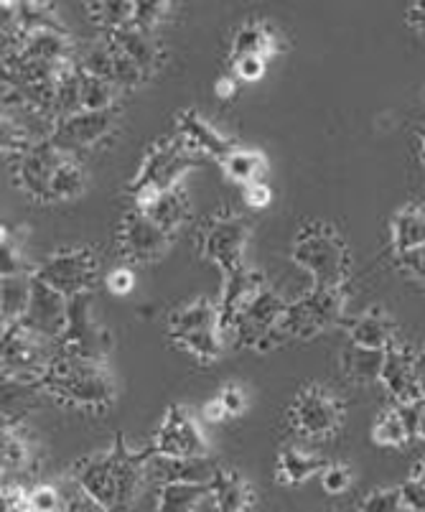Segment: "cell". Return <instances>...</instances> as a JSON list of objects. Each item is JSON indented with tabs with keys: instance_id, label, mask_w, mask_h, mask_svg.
Instances as JSON below:
<instances>
[{
	"instance_id": "obj_1",
	"label": "cell",
	"mask_w": 425,
	"mask_h": 512,
	"mask_svg": "<svg viewBox=\"0 0 425 512\" xmlns=\"http://www.w3.org/2000/svg\"><path fill=\"white\" fill-rule=\"evenodd\" d=\"M153 456V449L133 451L125 436L118 434L110 449L74 464V479L79 490L95 497L107 512H128L146 484Z\"/></svg>"
},
{
	"instance_id": "obj_2",
	"label": "cell",
	"mask_w": 425,
	"mask_h": 512,
	"mask_svg": "<svg viewBox=\"0 0 425 512\" xmlns=\"http://www.w3.org/2000/svg\"><path fill=\"white\" fill-rule=\"evenodd\" d=\"M39 390L69 408H90L107 411L115 400V383L105 362L84 360L56 349L41 377Z\"/></svg>"
},
{
	"instance_id": "obj_3",
	"label": "cell",
	"mask_w": 425,
	"mask_h": 512,
	"mask_svg": "<svg viewBox=\"0 0 425 512\" xmlns=\"http://www.w3.org/2000/svg\"><path fill=\"white\" fill-rule=\"evenodd\" d=\"M291 260L303 273L311 276L314 286L319 288H342L349 278V255L347 242L339 232L321 222H306L298 230L291 248Z\"/></svg>"
},
{
	"instance_id": "obj_4",
	"label": "cell",
	"mask_w": 425,
	"mask_h": 512,
	"mask_svg": "<svg viewBox=\"0 0 425 512\" xmlns=\"http://www.w3.org/2000/svg\"><path fill=\"white\" fill-rule=\"evenodd\" d=\"M34 276L54 291L64 293L67 299H74L79 293L92 291L100 278V260L90 248H64L34 268Z\"/></svg>"
},
{
	"instance_id": "obj_5",
	"label": "cell",
	"mask_w": 425,
	"mask_h": 512,
	"mask_svg": "<svg viewBox=\"0 0 425 512\" xmlns=\"http://www.w3.org/2000/svg\"><path fill=\"white\" fill-rule=\"evenodd\" d=\"M196 164L194 148L184 141V138H171V141H161L146 153L143 164H140L138 174L130 181V197L143 189H156V192H168L176 189L181 176Z\"/></svg>"
},
{
	"instance_id": "obj_6",
	"label": "cell",
	"mask_w": 425,
	"mask_h": 512,
	"mask_svg": "<svg viewBox=\"0 0 425 512\" xmlns=\"http://www.w3.org/2000/svg\"><path fill=\"white\" fill-rule=\"evenodd\" d=\"M344 314V293L342 288H319L314 286L301 299L288 304L283 324L293 339H311L326 332L329 327L339 324Z\"/></svg>"
},
{
	"instance_id": "obj_7",
	"label": "cell",
	"mask_w": 425,
	"mask_h": 512,
	"mask_svg": "<svg viewBox=\"0 0 425 512\" xmlns=\"http://www.w3.org/2000/svg\"><path fill=\"white\" fill-rule=\"evenodd\" d=\"M56 349H62L67 355L84 357V360L105 362L110 352V332L100 327L92 314V291L79 293L69 299V319L62 339L56 342Z\"/></svg>"
},
{
	"instance_id": "obj_8",
	"label": "cell",
	"mask_w": 425,
	"mask_h": 512,
	"mask_svg": "<svg viewBox=\"0 0 425 512\" xmlns=\"http://www.w3.org/2000/svg\"><path fill=\"white\" fill-rule=\"evenodd\" d=\"M151 449L156 456L168 459H204L209 456V444L196 418L184 406H171L153 436Z\"/></svg>"
},
{
	"instance_id": "obj_9",
	"label": "cell",
	"mask_w": 425,
	"mask_h": 512,
	"mask_svg": "<svg viewBox=\"0 0 425 512\" xmlns=\"http://www.w3.org/2000/svg\"><path fill=\"white\" fill-rule=\"evenodd\" d=\"M247 237H250V227L242 217L230 214V217H217L209 222L202 232V250L207 260H212L222 271L224 278L235 276L245 268L242 255H245Z\"/></svg>"
},
{
	"instance_id": "obj_10",
	"label": "cell",
	"mask_w": 425,
	"mask_h": 512,
	"mask_svg": "<svg viewBox=\"0 0 425 512\" xmlns=\"http://www.w3.org/2000/svg\"><path fill=\"white\" fill-rule=\"evenodd\" d=\"M342 403L324 388H303L288 408V421L306 439H324L342 423Z\"/></svg>"
},
{
	"instance_id": "obj_11",
	"label": "cell",
	"mask_w": 425,
	"mask_h": 512,
	"mask_svg": "<svg viewBox=\"0 0 425 512\" xmlns=\"http://www.w3.org/2000/svg\"><path fill=\"white\" fill-rule=\"evenodd\" d=\"M171 248V235L140 209H130L118 230V250L130 263H153Z\"/></svg>"
},
{
	"instance_id": "obj_12",
	"label": "cell",
	"mask_w": 425,
	"mask_h": 512,
	"mask_svg": "<svg viewBox=\"0 0 425 512\" xmlns=\"http://www.w3.org/2000/svg\"><path fill=\"white\" fill-rule=\"evenodd\" d=\"M118 123V113L115 107L112 110H102V113H90V110H82L77 115H69V118L56 120V128L51 133V143H54L59 151L74 156L82 148H92L97 143L105 141L115 130Z\"/></svg>"
},
{
	"instance_id": "obj_13",
	"label": "cell",
	"mask_w": 425,
	"mask_h": 512,
	"mask_svg": "<svg viewBox=\"0 0 425 512\" xmlns=\"http://www.w3.org/2000/svg\"><path fill=\"white\" fill-rule=\"evenodd\" d=\"M288 301H283L275 291H270L268 286L260 288L247 306L242 309V314L237 316L235 327H232V334H235L237 344L240 347H258L260 339L268 332H273L278 327L283 316H286Z\"/></svg>"
},
{
	"instance_id": "obj_14",
	"label": "cell",
	"mask_w": 425,
	"mask_h": 512,
	"mask_svg": "<svg viewBox=\"0 0 425 512\" xmlns=\"http://www.w3.org/2000/svg\"><path fill=\"white\" fill-rule=\"evenodd\" d=\"M69 319V299L64 293L54 291L51 286L41 283L34 276V291H31V304H28L26 316L16 324H23L39 337L49 339V342H59L67 329Z\"/></svg>"
},
{
	"instance_id": "obj_15",
	"label": "cell",
	"mask_w": 425,
	"mask_h": 512,
	"mask_svg": "<svg viewBox=\"0 0 425 512\" xmlns=\"http://www.w3.org/2000/svg\"><path fill=\"white\" fill-rule=\"evenodd\" d=\"M67 153L59 151L51 141L36 143L28 148L16 161V176L21 181L23 192L34 197L36 202H51V179L56 166L62 164Z\"/></svg>"
},
{
	"instance_id": "obj_16",
	"label": "cell",
	"mask_w": 425,
	"mask_h": 512,
	"mask_svg": "<svg viewBox=\"0 0 425 512\" xmlns=\"http://www.w3.org/2000/svg\"><path fill=\"white\" fill-rule=\"evenodd\" d=\"M380 383L385 385L387 393L395 398L398 406L405 403H418V377H415V352L403 347V344H390L385 349V362H382Z\"/></svg>"
},
{
	"instance_id": "obj_17",
	"label": "cell",
	"mask_w": 425,
	"mask_h": 512,
	"mask_svg": "<svg viewBox=\"0 0 425 512\" xmlns=\"http://www.w3.org/2000/svg\"><path fill=\"white\" fill-rule=\"evenodd\" d=\"M179 130L181 138H184L194 151L207 153V156H212L219 164H224L227 156L235 151V143L227 136H222V133H219L209 120H204L202 115L196 113V110H184V113H179Z\"/></svg>"
},
{
	"instance_id": "obj_18",
	"label": "cell",
	"mask_w": 425,
	"mask_h": 512,
	"mask_svg": "<svg viewBox=\"0 0 425 512\" xmlns=\"http://www.w3.org/2000/svg\"><path fill=\"white\" fill-rule=\"evenodd\" d=\"M105 41L110 46H115L118 51H123L125 57L133 59L148 77L161 67V44H158L151 31H143L130 23L125 29L105 34Z\"/></svg>"
},
{
	"instance_id": "obj_19",
	"label": "cell",
	"mask_w": 425,
	"mask_h": 512,
	"mask_svg": "<svg viewBox=\"0 0 425 512\" xmlns=\"http://www.w3.org/2000/svg\"><path fill=\"white\" fill-rule=\"evenodd\" d=\"M214 472H217V467L209 462V456H204V459H168V456H153L151 467H148V474H153L161 484H209Z\"/></svg>"
},
{
	"instance_id": "obj_20",
	"label": "cell",
	"mask_w": 425,
	"mask_h": 512,
	"mask_svg": "<svg viewBox=\"0 0 425 512\" xmlns=\"http://www.w3.org/2000/svg\"><path fill=\"white\" fill-rule=\"evenodd\" d=\"M204 329H219V309L209 299L191 301L168 316V337L174 342H181L189 334L204 332Z\"/></svg>"
},
{
	"instance_id": "obj_21",
	"label": "cell",
	"mask_w": 425,
	"mask_h": 512,
	"mask_svg": "<svg viewBox=\"0 0 425 512\" xmlns=\"http://www.w3.org/2000/svg\"><path fill=\"white\" fill-rule=\"evenodd\" d=\"M209 492H212L217 512H247L252 505L250 484L240 472H232V469L217 467L209 482Z\"/></svg>"
},
{
	"instance_id": "obj_22",
	"label": "cell",
	"mask_w": 425,
	"mask_h": 512,
	"mask_svg": "<svg viewBox=\"0 0 425 512\" xmlns=\"http://www.w3.org/2000/svg\"><path fill=\"white\" fill-rule=\"evenodd\" d=\"M326 467H329V462L324 456L303 451L298 446H286L278 454V462H275V479L280 484H303L314 474L324 472Z\"/></svg>"
},
{
	"instance_id": "obj_23",
	"label": "cell",
	"mask_w": 425,
	"mask_h": 512,
	"mask_svg": "<svg viewBox=\"0 0 425 512\" xmlns=\"http://www.w3.org/2000/svg\"><path fill=\"white\" fill-rule=\"evenodd\" d=\"M392 334H395L392 332V324L382 309L364 311L362 316L352 321V329H349V339H352L354 347L380 349V352H385L390 344H395Z\"/></svg>"
},
{
	"instance_id": "obj_24",
	"label": "cell",
	"mask_w": 425,
	"mask_h": 512,
	"mask_svg": "<svg viewBox=\"0 0 425 512\" xmlns=\"http://www.w3.org/2000/svg\"><path fill=\"white\" fill-rule=\"evenodd\" d=\"M209 497H212L209 484H161L156 500V512H199L207 505Z\"/></svg>"
},
{
	"instance_id": "obj_25",
	"label": "cell",
	"mask_w": 425,
	"mask_h": 512,
	"mask_svg": "<svg viewBox=\"0 0 425 512\" xmlns=\"http://www.w3.org/2000/svg\"><path fill=\"white\" fill-rule=\"evenodd\" d=\"M140 212H146L163 232L174 235L189 220V199H186L184 189L176 186V189H168V192L158 194L151 207L140 209Z\"/></svg>"
},
{
	"instance_id": "obj_26",
	"label": "cell",
	"mask_w": 425,
	"mask_h": 512,
	"mask_svg": "<svg viewBox=\"0 0 425 512\" xmlns=\"http://www.w3.org/2000/svg\"><path fill=\"white\" fill-rule=\"evenodd\" d=\"M420 245H425V207L410 204V207L400 209L392 220V248L398 255H403Z\"/></svg>"
},
{
	"instance_id": "obj_27",
	"label": "cell",
	"mask_w": 425,
	"mask_h": 512,
	"mask_svg": "<svg viewBox=\"0 0 425 512\" xmlns=\"http://www.w3.org/2000/svg\"><path fill=\"white\" fill-rule=\"evenodd\" d=\"M31 291H34V273L23 276H6L0 283V309H3V327L16 324L26 316L31 304Z\"/></svg>"
},
{
	"instance_id": "obj_28",
	"label": "cell",
	"mask_w": 425,
	"mask_h": 512,
	"mask_svg": "<svg viewBox=\"0 0 425 512\" xmlns=\"http://www.w3.org/2000/svg\"><path fill=\"white\" fill-rule=\"evenodd\" d=\"M280 41L275 36V29L270 23H245L242 29H237L235 39H232V59L240 57H268L280 49Z\"/></svg>"
},
{
	"instance_id": "obj_29",
	"label": "cell",
	"mask_w": 425,
	"mask_h": 512,
	"mask_svg": "<svg viewBox=\"0 0 425 512\" xmlns=\"http://www.w3.org/2000/svg\"><path fill=\"white\" fill-rule=\"evenodd\" d=\"M382 362H385V352H380V349L354 347V344H349V349L342 355V367L347 372V377L362 385L380 380Z\"/></svg>"
},
{
	"instance_id": "obj_30",
	"label": "cell",
	"mask_w": 425,
	"mask_h": 512,
	"mask_svg": "<svg viewBox=\"0 0 425 512\" xmlns=\"http://www.w3.org/2000/svg\"><path fill=\"white\" fill-rule=\"evenodd\" d=\"M87 189V176L74 156H64V161L56 166L54 179H51V202H67L79 197Z\"/></svg>"
},
{
	"instance_id": "obj_31",
	"label": "cell",
	"mask_w": 425,
	"mask_h": 512,
	"mask_svg": "<svg viewBox=\"0 0 425 512\" xmlns=\"http://www.w3.org/2000/svg\"><path fill=\"white\" fill-rule=\"evenodd\" d=\"M222 169L232 181L247 186L252 181H260V174L265 171V156L255 148H235L222 164Z\"/></svg>"
},
{
	"instance_id": "obj_32",
	"label": "cell",
	"mask_w": 425,
	"mask_h": 512,
	"mask_svg": "<svg viewBox=\"0 0 425 512\" xmlns=\"http://www.w3.org/2000/svg\"><path fill=\"white\" fill-rule=\"evenodd\" d=\"M87 16L100 29H105V34H110V31L125 29L133 23L135 3H92V6H87Z\"/></svg>"
},
{
	"instance_id": "obj_33",
	"label": "cell",
	"mask_w": 425,
	"mask_h": 512,
	"mask_svg": "<svg viewBox=\"0 0 425 512\" xmlns=\"http://www.w3.org/2000/svg\"><path fill=\"white\" fill-rule=\"evenodd\" d=\"M372 441L377 446H387V449H400L410 441L408 428H405L403 418H400L398 408L395 411H385L377 416L375 426H372Z\"/></svg>"
},
{
	"instance_id": "obj_34",
	"label": "cell",
	"mask_w": 425,
	"mask_h": 512,
	"mask_svg": "<svg viewBox=\"0 0 425 512\" xmlns=\"http://www.w3.org/2000/svg\"><path fill=\"white\" fill-rule=\"evenodd\" d=\"M115 92H118V87L112 85V82L82 72V110H90V113L112 110Z\"/></svg>"
},
{
	"instance_id": "obj_35",
	"label": "cell",
	"mask_w": 425,
	"mask_h": 512,
	"mask_svg": "<svg viewBox=\"0 0 425 512\" xmlns=\"http://www.w3.org/2000/svg\"><path fill=\"white\" fill-rule=\"evenodd\" d=\"M31 459L26 439L18 434L16 426H3V472H21Z\"/></svg>"
},
{
	"instance_id": "obj_36",
	"label": "cell",
	"mask_w": 425,
	"mask_h": 512,
	"mask_svg": "<svg viewBox=\"0 0 425 512\" xmlns=\"http://www.w3.org/2000/svg\"><path fill=\"white\" fill-rule=\"evenodd\" d=\"M112 49V85L118 90H135L148 79V74L138 67L130 57H125L123 51H118L115 46Z\"/></svg>"
},
{
	"instance_id": "obj_37",
	"label": "cell",
	"mask_w": 425,
	"mask_h": 512,
	"mask_svg": "<svg viewBox=\"0 0 425 512\" xmlns=\"http://www.w3.org/2000/svg\"><path fill=\"white\" fill-rule=\"evenodd\" d=\"M79 69L90 77H100L112 82V49L107 41H97L90 49L84 51L79 59Z\"/></svg>"
},
{
	"instance_id": "obj_38",
	"label": "cell",
	"mask_w": 425,
	"mask_h": 512,
	"mask_svg": "<svg viewBox=\"0 0 425 512\" xmlns=\"http://www.w3.org/2000/svg\"><path fill=\"white\" fill-rule=\"evenodd\" d=\"M0 271H3V278L34 273V271H28L26 265H23L21 248H18V242L13 240V235L8 230H3V240H0Z\"/></svg>"
},
{
	"instance_id": "obj_39",
	"label": "cell",
	"mask_w": 425,
	"mask_h": 512,
	"mask_svg": "<svg viewBox=\"0 0 425 512\" xmlns=\"http://www.w3.org/2000/svg\"><path fill=\"white\" fill-rule=\"evenodd\" d=\"M403 495H400V487H382L375 490L372 495H367V500L362 502V512H403Z\"/></svg>"
},
{
	"instance_id": "obj_40",
	"label": "cell",
	"mask_w": 425,
	"mask_h": 512,
	"mask_svg": "<svg viewBox=\"0 0 425 512\" xmlns=\"http://www.w3.org/2000/svg\"><path fill=\"white\" fill-rule=\"evenodd\" d=\"M31 500V512H62L64 495L56 490L54 484H36L28 490Z\"/></svg>"
},
{
	"instance_id": "obj_41",
	"label": "cell",
	"mask_w": 425,
	"mask_h": 512,
	"mask_svg": "<svg viewBox=\"0 0 425 512\" xmlns=\"http://www.w3.org/2000/svg\"><path fill=\"white\" fill-rule=\"evenodd\" d=\"M349 484H352V469L344 467V464H329L321 472V487L329 495H342L349 490Z\"/></svg>"
},
{
	"instance_id": "obj_42",
	"label": "cell",
	"mask_w": 425,
	"mask_h": 512,
	"mask_svg": "<svg viewBox=\"0 0 425 512\" xmlns=\"http://www.w3.org/2000/svg\"><path fill=\"white\" fill-rule=\"evenodd\" d=\"M168 13V6L166 3H135V16H133V26H138V29L143 31H151L156 29L158 23L163 21V16Z\"/></svg>"
},
{
	"instance_id": "obj_43",
	"label": "cell",
	"mask_w": 425,
	"mask_h": 512,
	"mask_svg": "<svg viewBox=\"0 0 425 512\" xmlns=\"http://www.w3.org/2000/svg\"><path fill=\"white\" fill-rule=\"evenodd\" d=\"M400 495H403V507L408 512H425V482L423 479L410 477L408 482L400 484Z\"/></svg>"
},
{
	"instance_id": "obj_44",
	"label": "cell",
	"mask_w": 425,
	"mask_h": 512,
	"mask_svg": "<svg viewBox=\"0 0 425 512\" xmlns=\"http://www.w3.org/2000/svg\"><path fill=\"white\" fill-rule=\"evenodd\" d=\"M217 398L222 400V406H224V411H227V416H242V413H245L247 395L240 385H235V383L224 385V388L219 390Z\"/></svg>"
},
{
	"instance_id": "obj_45",
	"label": "cell",
	"mask_w": 425,
	"mask_h": 512,
	"mask_svg": "<svg viewBox=\"0 0 425 512\" xmlns=\"http://www.w3.org/2000/svg\"><path fill=\"white\" fill-rule=\"evenodd\" d=\"M0 510L3 512H31V500L28 492L18 484H8L3 487V497H0Z\"/></svg>"
},
{
	"instance_id": "obj_46",
	"label": "cell",
	"mask_w": 425,
	"mask_h": 512,
	"mask_svg": "<svg viewBox=\"0 0 425 512\" xmlns=\"http://www.w3.org/2000/svg\"><path fill=\"white\" fill-rule=\"evenodd\" d=\"M265 67H268V64H265V57H258V54L235 59L237 77L245 79V82H258V79L265 74Z\"/></svg>"
},
{
	"instance_id": "obj_47",
	"label": "cell",
	"mask_w": 425,
	"mask_h": 512,
	"mask_svg": "<svg viewBox=\"0 0 425 512\" xmlns=\"http://www.w3.org/2000/svg\"><path fill=\"white\" fill-rule=\"evenodd\" d=\"M62 512H107L105 507L100 505V502L95 500V497H90L84 490H74L72 495L64 497V507Z\"/></svg>"
},
{
	"instance_id": "obj_48",
	"label": "cell",
	"mask_w": 425,
	"mask_h": 512,
	"mask_svg": "<svg viewBox=\"0 0 425 512\" xmlns=\"http://www.w3.org/2000/svg\"><path fill=\"white\" fill-rule=\"evenodd\" d=\"M398 263H400V268L408 273V276L418 278V281H425V245L398 255Z\"/></svg>"
},
{
	"instance_id": "obj_49",
	"label": "cell",
	"mask_w": 425,
	"mask_h": 512,
	"mask_svg": "<svg viewBox=\"0 0 425 512\" xmlns=\"http://www.w3.org/2000/svg\"><path fill=\"white\" fill-rule=\"evenodd\" d=\"M105 286H107V291L115 293V296H125V293L133 291V286H135L133 271H130V268H115V271L107 273Z\"/></svg>"
},
{
	"instance_id": "obj_50",
	"label": "cell",
	"mask_w": 425,
	"mask_h": 512,
	"mask_svg": "<svg viewBox=\"0 0 425 512\" xmlns=\"http://www.w3.org/2000/svg\"><path fill=\"white\" fill-rule=\"evenodd\" d=\"M242 189H245L247 207H252V209L268 207L270 199H273V192H270V186L265 184V181H252V184L242 186Z\"/></svg>"
},
{
	"instance_id": "obj_51",
	"label": "cell",
	"mask_w": 425,
	"mask_h": 512,
	"mask_svg": "<svg viewBox=\"0 0 425 512\" xmlns=\"http://www.w3.org/2000/svg\"><path fill=\"white\" fill-rule=\"evenodd\" d=\"M423 408H425V400L398 406V413H400V418H403L405 428H408L410 439H415V436H418V421H420V413H423Z\"/></svg>"
},
{
	"instance_id": "obj_52",
	"label": "cell",
	"mask_w": 425,
	"mask_h": 512,
	"mask_svg": "<svg viewBox=\"0 0 425 512\" xmlns=\"http://www.w3.org/2000/svg\"><path fill=\"white\" fill-rule=\"evenodd\" d=\"M204 418H207L209 423H222L224 418H230V416H227V411H224L222 400L214 398V400H209L207 406H204Z\"/></svg>"
},
{
	"instance_id": "obj_53",
	"label": "cell",
	"mask_w": 425,
	"mask_h": 512,
	"mask_svg": "<svg viewBox=\"0 0 425 512\" xmlns=\"http://www.w3.org/2000/svg\"><path fill=\"white\" fill-rule=\"evenodd\" d=\"M415 377H418L420 398L425 400V349L415 352Z\"/></svg>"
},
{
	"instance_id": "obj_54",
	"label": "cell",
	"mask_w": 425,
	"mask_h": 512,
	"mask_svg": "<svg viewBox=\"0 0 425 512\" xmlns=\"http://www.w3.org/2000/svg\"><path fill=\"white\" fill-rule=\"evenodd\" d=\"M214 92H217V97H222V100H230L237 92V82L232 77H222L217 85H214Z\"/></svg>"
},
{
	"instance_id": "obj_55",
	"label": "cell",
	"mask_w": 425,
	"mask_h": 512,
	"mask_svg": "<svg viewBox=\"0 0 425 512\" xmlns=\"http://www.w3.org/2000/svg\"><path fill=\"white\" fill-rule=\"evenodd\" d=\"M418 436H420V439L425 441V408H423V413H420V421H418Z\"/></svg>"
},
{
	"instance_id": "obj_56",
	"label": "cell",
	"mask_w": 425,
	"mask_h": 512,
	"mask_svg": "<svg viewBox=\"0 0 425 512\" xmlns=\"http://www.w3.org/2000/svg\"><path fill=\"white\" fill-rule=\"evenodd\" d=\"M420 158H423V164H425V133H423V141H420Z\"/></svg>"
}]
</instances>
